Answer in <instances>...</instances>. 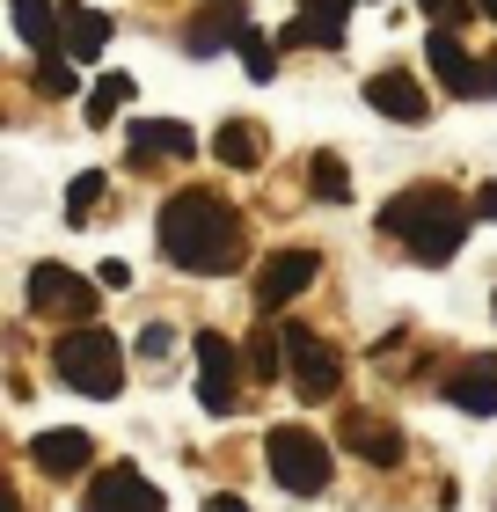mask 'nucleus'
<instances>
[{
	"label": "nucleus",
	"instance_id": "f257e3e1",
	"mask_svg": "<svg viewBox=\"0 0 497 512\" xmlns=\"http://www.w3.org/2000/svg\"><path fill=\"white\" fill-rule=\"evenodd\" d=\"M154 235H161V256L176 271H198V278H227L249 256V227L220 191H176L161 205Z\"/></svg>",
	"mask_w": 497,
	"mask_h": 512
},
{
	"label": "nucleus",
	"instance_id": "f03ea898",
	"mask_svg": "<svg viewBox=\"0 0 497 512\" xmlns=\"http://www.w3.org/2000/svg\"><path fill=\"white\" fill-rule=\"evenodd\" d=\"M468 220H476V205H461L446 183H410L381 205V235L424 271L454 264V249L468 242Z\"/></svg>",
	"mask_w": 497,
	"mask_h": 512
},
{
	"label": "nucleus",
	"instance_id": "7ed1b4c3",
	"mask_svg": "<svg viewBox=\"0 0 497 512\" xmlns=\"http://www.w3.org/2000/svg\"><path fill=\"white\" fill-rule=\"evenodd\" d=\"M52 374L74 388V395H117L125 388V344H117L110 330H96V322H88V330H66L59 344H52Z\"/></svg>",
	"mask_w": 497,
	"mask_h": 512
},
{
	"label": "nucleus",
	"instance_id": "20e7f679",
	"mask_svg": "<svg viewBox=\"0 0 497 512\" xmlns=\"http://www.w3.org/2000/svg\"><path fill=\"white\" fill-rule=\"evenodd\" d=\"M264 461H271V483L293 498H322L329 491V447L307 425H271L264 432Z\"/></svg>",
	"mask_w": 497,
	"mask_h": 512
},
{
	"label": "nucleus",
	"instance_id": "39448f33",
	"mask_svg": "<svg viewBox=\"0 0 497 512\" xmlns=\"http://www.w3.org/2000/svg\"><path fill=\"white\" fill-rule=\"evenodd\" d=\"M286 374H293V395L300 403H329V395L344 388V352L329 337H315L307 322H286Z\"/></svg>",
	"mask_w": 497,
	"mask_h": 512
},
{
	"label": "nucleus",
	"instance_id": "423d86ee",
	"mask_svg": "<svg viewBox=\"0 0 497 512\" xmlns=\"http://www.w3.org/2000/svg\"><path fill=\"white\" fill-rule=\"evenodd\" d=\"M30 308L44 322H74V330H88L96 322V278H81V271H66V264H37L30 271Z\"/></svg>",
	"mask_w": 497,
	"mask_h": 512
},
{
	"label": "nucleus",
	"instance_id": "0eeeda50",
	"mask_svg": "<svg viewBox=\"0 0 497 512\" xmlns=\"http://www.w3.org/2000/svg\"><path fill=\"white\" fill-rule=\"evenodd\" d=\"M315 271H322L315 249H278V256H264V271H256V315H286L293 300L315 286Z\"/></svg>",
	"mask_w": 497,
	"mask_h": 512
},
{
	"label": "nucleus",
	"instance_id": "6e6552de",
	"mask_svg": "<svg viewBox=\"0 0 497 512\" xmlns=\"http://www.w3.org/2000/svg\"><path fill=\"white\" fill-rule=\"evenodd\" d=\"M81 505H88V512H169V498H161L154 483L132 469V461L96 469V476H88V491H81Z\"/></svg>",
	"mask_w": 497,
	"mask_h": 512
},
{
	"label": "nucleus",
	"instance_id": "1a4fd4ad",
	"mask_svg": "<svg viewBox=\"0 0 497 512\" xmlns=\"http://www.w3.org/2000/svg\"><path fill=\"white\" fill-rule=\"evenodd\" d=\"M234 395H242V366H234V344L220 330H198V403L212 417H234Z\"/></svg>",
	"mask_w": 497,
	"mask_h": 512
},
{
	"label": "nucleus",
	"instance_id": "9d476101",
	"mask_svg": "<svg viewBox=\"0 0 497 512\" xmlns=\"http://www.w3.org/2000/svg\"><path fill=\"white\" fill-rule=\"evenodd\" d=\"M366 103L381 110V118H395V125H424V118H432V96H424V81L402 74V66H388V74H366Z\"/></svg>",
	"mask_w": 497,
	"mask_h": 512
},
{
	"label": "nucleus",
	"instance_id": "9b49d317",
	"mask_svg": "<svg viewBox=\"0 0 497 512\" xmlns=\"http://www.w3.org/2000/svg\"><path fill=\"white\" fill-rule=\"evenodd\" d=\"M337 439H344V454L373 461V469H395V461H402V432L388 425V417H373V410H351L337 425Z\"/></svg>",
	"mask_w": 497,
	"mask_h": 512
},
{
	"label": "nucleus",
	"instance_id": "f8f14e48",
	"mask_svg": "<svg viewBox=\"0 0 497 512\" xmlns=\"http://www.w3.org/2000/svg\"><path fill=\"white\" fill-rule=\"evenodd\" d=\"M424 59H432V74H439L446 96H483V66L461 52L454 30H439V22H432V37H424Z\"/></svg>",
	"mask_w": 497,
	"mask_h": 512
},
{
	"label": "nucleus",
	"instance_id": "ddd939ff",
	"mask_svg": "<svg viewBox=\"0 0 497 512\" xmlns=\"http://www.w3.org/2000/svg\"><path fill=\"white\" fill-rule=\"evenodd\" d=\"M125 139H132V161H139V169H147V161H183V154H198L191 125H176V118H139V125H125Z\"/></svg>",
	"mask_w": 497,
	"mask_h": 512
},
{
	"label": "nucleus",
	"instance_id": "4468645a",
	"mask_svg": "<svg viewBox=\"0 0 497 512\" xmlns=\"http://www.w3.org/2000/svg\"><path fill=\"white\" fill-rule=\"evenodd\" d=\"M30 461L44 476H88V469H96V439H88V432H37Z\"/></svg>",
	"mask_w": 497,
	"mask_h": 512
},
{
	"label": "nucleus",
	"instance_id": "2eb2a0df",
	"mask_svg": "<svg viewBox=\"0 0 497 512\" xmlns=\"http://www.w3.org/2000/svg\"><path fill=\"white\" fill-rule=\"evenodd\" d=\"M242 30H249V15H242V0H205V15L183 30V52H220V44H242Z\"/></svg>",
	"mask_w": 497,
	"mask_h": 512
},
{
	"label": "nucleus",
	"instance_id": "dca6fc26",
	"mask_svg": "<svg viewBox=\"0 0 497 512\" xmlns=\"http://www.w3.org/2000/svg\"><path fill=\"white\" fill-rule=\"evenodd\" d=\"M8 15H15V37L30 44V52H66V8H52V0H8Z\"/></svg>",
	"mask_w": 497,
	"mask_h": 512
},
{
	"label": "nucleus",
	"instance_id": "f3484780",
	"mask_svg": "<svg viewBox=\"0 0 497 512\" xmlns=\"http://www.w3.org/2000/svg\"><path fill=\"white\" fill-rule=\"evenodd\" d=\"M446 395H454V410H468V417H497V366L490 359H461Z\"/></svg>",
	"mask_w": 497,
	"mask_h": 512
},
{
	"label": "nucleus",
	"instance_id": "a211bd4d",
	"mask_svg": "<svg viewBox=\"0 0 497 512\" xmlns=\"http://www.w3.org/2000/svg\"><path fill=\"white\" fill-rule=\"evenodd\" d=\"M278 44H286V52H300V44H315V52H337V44H344V15H322V8H307V0H300V15L278 30Z\"/></svg>",
	"mask_w": 497,
	"mask_h": 512
},
{
	"label": "nucleus",
	"instance_id": "6ab92c4d",
	"mask_svg": "<svg viewBox=\"0 0 497 512\" xmlns=\"http://www.w3.org/2000/svg\"><path fill=\"white\" fill-rule=\"evenodd\" d=\"M212 154H220L227 169H256V161H264V125L256 118H227L220 132H212Z\"/></svg>",
	"mask_w": 497,
	"mask_h": 512
},
{
	"label": "nucleus",
	"instance_id": "aec40b11",
	"mask_svg": "<svg viewBox=\"0 0 497 512\" xmlns=\"http://www.w3.org/2000/svg\"><path fill=\"white\" fill-rule=\"evenodd\" d=\"M103 37H110V15H96V8H66V59H74V66L96 59Z\"/></svg>",
	"mask_w": 497,
	"mask_h": 512
},
{
	"label": "nucleus",
	"instance_id": "412c9836",
	"mask_svg": "<svg viewBox=\"0 0 497 512\" xmlns=\"http://www.w3.org/2000/svg\"><path fill=\"white\" fill-rule=\"evenodd\" d=\"M307 176H315V198H322V205H344V198H351V169H344V154H329V147H322L315 161H307Z\"/></svg>",
	"mask_w": 497,
	"mask_h": 512
},
{
	"label": "nucleus",
	"instance_id": "4be33fe9",
	"mask_svg": "<svg viewBox=\"0 0 497 512\" xmlns=\"http://www.w3.org/2000/svg\"><path fill=\"white\" fill-rule=\"evenodd\" d=\"M125 103H132V74H103L96 96H88V125H110Z\"/></svg>",
	"mask_w": 497,
	"mask_h": 512
},
{
	"label": "nucleus",
	"instance_id": "5701e85b",
	"mask_svg": "<svg viewBox=\"0 0 497 512\" xmlns=\"http://www.w3.org/2000/svg\"><path fill=\"white\" fill-rule=\"evenodd\" d=\"M278 374H286V337L256 330L249 337V381H278Z\"/></svg>",
	"mask_w": 497,
	"mask_h": 512
},
{
	"label": "nucleus",
	"instance_id": "b1692460",
	"mask_svg": "<svg viewBox=\"0 0 497 512\" xmlns=\"http://www.w3.org/2000/svg\"><path fill=\"white\" fill-rule=\"evenodd\" d=\"M242 74H249V81H271V74H278V44H271L264 30H242Z\"/></svg>",
	"mask_w": 497,
	"mask_h": 512
},
{
	"label": "nucleus",
	"instance_id": "393cba45",
	"mask_svg": "<svg viewBox=\"0 0 497 512\" xmlns=\"http://www.w3.org/2000/svg\"><path fill=\"white\" fill-rule=\"evenodd\" d=\"M37 96H52V103L74 96V59H66V52H52V59L37 66Z\"/></svg>",
	"mask_w": 497,
	"mask_h": 512
},
{
	"label": "nucleus",
	"instance_id": "a878e982",
	"mask_svg": "<svg viewBox=\"0 0 497 512\" xmlns=\"http://www.w3.org/2000/svg\"><path fill=\"white\" fill-rule=\"evenodd\" d=\"M103 183H110L103 169H81V176H74V191H66V220H88V213H96Z\"/></svg>",
	"mask_w": 497,
	"mask_h": 512
},
{
	"label": "nucleus",
	"instance_id": "bb28decb",
	"mask_svg": "<svg viewBox=\"0 0 497 512\" xmlns=\"http://www.w3.org/2000/svg\"><path fill=\"white\" fill-rule=\"evenodd\" d=\"M468 8H476V0H424V15H432L439 30H454V22H461Z\"/></svg>",
	"mask_w": 497,
	"mask_h": 512
},
{
	"label": "nucleus",
	"instance_id": "cd10ccee",
	"mask_svg": "<svg viewBox=\"0 0 497 512\" xmlns=\"http://www.w3.org/2000/svg\"><path fill=\"white\" fill-rule=\"evenodd\" d=\"M205 512H249V498H234V491H212V498H205Z\"/></svg>",
	"mask_w": 497,
	"mask_h": 512
},
{
	"label": "nucleus",
	"instance_id": "c85d7f7f",
	"mask_svg": "<svg viewBox=\"0 0 497 512\" xmlns=\"http://www.w3.org/2000/svg\"><path fill=\"white\" fill-rule=\"evenodd\" d=\"M476 220H497V183H483V191H476Z\"/></svg>",
	"mask_w": 497,
	"mask_h": 512
},
{
	"label": "nucleus",
	"instance_id": "c756f323",
	"mask_svg": "<svg viewBox=\"0 0 497 512\" xmlns=\"http://www.w3.org/2000/svg\"><path fill=\"white\" fill-rule=\"evenodd\" d=\"M483 96H497V59H483Z\"/></svg>",
	"mask_w": 497,
	"mask_h": 512
},
{
	"label": "nucleus",
	"instance_id": "7c9ffc66",
	"mask_svg": "<svg viewBox=\"0 0 497 512\" xmlns=\"http://www.w3.org/2000/svg\"><path fill=\"white\" fill-rule=\"evenodd\" d=\"M476 8H483V15H490V22H497V0H476Z\"/></svg>",
	"mask_w": 497,
	"mask_h": 512
}]
</instances>
